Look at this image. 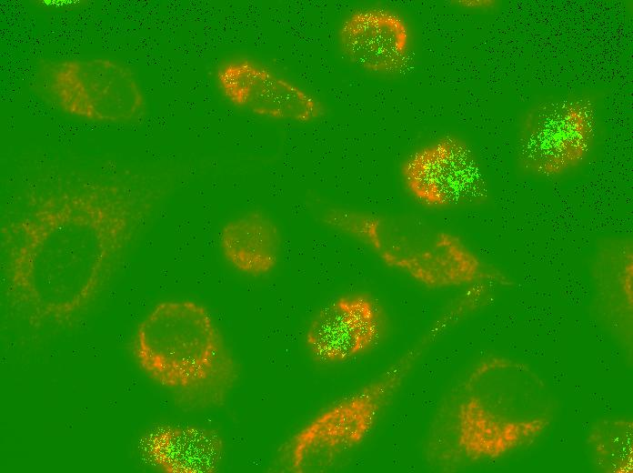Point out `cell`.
Wrapping results in <instances>:
<instances>
[{
  "mask_svg": "<svg viewBox=\"0 0 633 473\" xmlns=\"http://www.w3.org/2000/svg\"><path fill=\"white\" fill-rule=\"evenodd\" d=\"M165 194L138 173L46 175L1 225L11 308L34 328L61 327L93 304Z\"/></svg>",
  "mask_w": 633,
  "mask_h": 473,
  "instance_id": "obj_1",
  "label": "cell"
},
{
  "mask_svg": "<svg viewBox=\"0 0 633 473\" xmlns=\"http://www.w3.org/2000/svg\"><path fill=\"white\" fill-rule=\"evenodd\" d=\"M555 400L528 364L490 355L477 362L440 403L425 454L452 472L532 446L550 427Z\"/></svg>",
  "mask_w": 633,
  "mask_h": 473,
  "instance_id": "obj_2",
  "label": "cell"
},
{
  "mask_svg": "<svg viewBox=\"0 0 633 473\" xmlns=\"http://www.w3.org/2000/svg\"><path fill=\"white\" fill-rule=\"evenodd\" d=\"M132 351L142 370L186 408L222 405L237 379L210 313L195 301L155 306L137 326Z\"/></svg>",
  "mask_w": 633,
  "mask_h": 473,
  "instance_id": "obj_3",
  "label": "cell"
},
{
  "mask_svg": "<svg viewBox=\"0 0 633 473\" xmlns=\"http://www.w3.org/2000/svg\"><path fill=\"white\" fill-rule=\"evenodd\" d=\"M329 227L362 243L385 264L429 288L509 280L485 264L457 236L407 215H382L330 207L321 214Z\"/></svg>",
  "mask_w": 633,
  "mask_h": 473,
  "instance_id": "obj_4",
  "label": "cell"
},
{
  "mask_svg": "<svg viewBox=\"0 0 633 473\" xmlns=\"http://www.w3.org/2000/svg\"><path fill=\"white\" fill-rule=\"evenodd\" d=\"M450 327L441 315L383 372L314 417L279 448L277 468L289 473L323 472L359 447L421 357Z\"/></svg>",
  "mask_w": 633,
  "mask_h": 473,
  "instance_id": "obj_5",
  "label": "cell"
},
{
  "mask_svg": "<svg viewBox=\"0 0 633 473\" xmlns=\"http://www.w3.org/2000/svg\"><path fill=\"white\" fill-rule=\"evenodd\" d=\"M34 86L56 109L89 122L132 123L146 110V96L135 73L107 57L43 62Z\"/></svg>",
  "mask_w": 633,
  "mask_h": 473,
  "instance_id": "obj_6",
  "label": "cell"
},
{
  "mask_svg": "<svg viewBox=\"0 0 633 473\" xmlns=\"http://www.w3.org/2000/svg\"><path fill=\"white\" fill-rule=\"evenodd\" d=\"M596 132V113L586 98L543 102L521 123L517 158L524 172L539 176L563 174L588 156Z\"/></svg>",
  "mask_w": 633,
  "mask_h": 473,
  "instance_id": "obj_7",
  "label": "cell"
},
{
  "mask_svg": "<svg viewBox=\"0 0 633 473\" xmlns=\"http://www.w3.org/2000/svg\"><path fill=\"white\" fill-rule=\"evenodd\" d=\"M403 184L418 203L432 208L482 204L487 183L469 145L446 136L410 154L402 163Z\"/></svg>",
  "mask_w": 633,
  "mask_h": 473,
  "instance_id": "obj_8",
  "label": "cell"
},
{
  "mask_svg": "<svg viewBox=\"0 0 633 473\" xmlns=\"http://www.w3.org/2000/svg\"><path fill=\"white\" fill-rule=\"evenodd\" d=\"M214 77L229 104L261 117L309 123L325 114L323 104L313 95L247 57L220 63Z\"/></svg>",
  "mask_w": 633,
  "mask_h": 473,
  "instance_id": "obj_9",
  "label": "cell"
},
{
  "mask_svg": "<svg viewBox=\"0 0 633 473\" xmlns=\"http://www.w3.org/2000/svg\"><path fill=\"white\" fill-rule=\"evenodd\" d=\"M387 319L380 303L370 294L341 296L321 308L311 320L306 344L323 363H343L376 347L384 337Z\"/></svg>",
  "mask_w": 633,
  "mask_h": 473,
  "instance_id": "obj_10",
  "label": "cell"
},
{
  "mask_svg": "<svg viewBox=\"0 0 633 473\" xmlns=\"http://www.w3.org/2000/svg\"><path fill=\"white\" fill-rule=\"evenodd\" d=\"M409 28L398 14L383 8L357 10L341 23L337 41L352 63L375 73L400 69L409 46Z\"/></svg>",
  "mask_w": 633,
  "mask_h": 473,
  "instance_id": "obj_11",
  "label": "cell"
},
{
  "mask_svg": "<svg viewBox=\"0 0 633 473\" xmlns=\"http://www.w3.org/2000/svg\"><path fill=\"white\" fill-rule=\"evenodd\" d=\"M592 277L595 307L601 322L628 352H632L633 241L630 236L603 238L596 248Z\"/></svg>",
  "mask_w": 633,
  "mask_h": 473,
  "instance_id": "obj_12",
  "label": "cell"
},
{
  "mask_svg": "<svg viewBox=\"0 0 633 473\" xmlns=\"http://www.w3.org/2000/svg\"><path fill=\"white\" fill-rule=\"evenodd\" d=\"M143 458L166 473H213L224 456V441L214 429L161 425L139 440Z\"/></svg>",
  "mask_w": 633,
  "mask_h": 473,
  "instance_id": "obj_13",
  "label": "cell"
},
{
  "mask_svg": "<svg viewBox=\"0 0 633 473\" xmlns=\"http://www.w3.org/2000/svg\"><path fill=\"white\" fill-rule=\"evenodd\" d=\"M219 243L225 258L233 267L259 277L276 267L281 236L269 216L252 211L226 223L220 232Z\"/></svg>",
  "mask_w": 633,
  "mask_h": 473,
  "instance_id": "obj_14",
  "label": "cell"
},
{
  "mask_svg": "<svg viewBox=\"0 0 633 473\" xmlns=\"http://www.w3.org/2000/svg\"><path fill=\"white\" fill-rule=\"evenodd\" d=\"M592 462L605 473H631L633 469V421L628 418H602L593 424L587 436Z\"/></svg>",
  "mask_w": 633,
  "mask_h": 473,
  "instance_id": "obj_15",
  "label": "cell"
},
{
  "mask_svg": "<svg viewBox=\"0 0 633 473\" xmlns=\"http://www.w3.org/2000/svg\"><path fill=\"white\" fill-rule=\"evenodd\" d=\"M458 3L465 7H481L487 8L494 5L493 1H458Z\"/></svg>",
  "mask_w": 633,
  "mask_h": 473,
  "instance_id": "obj_16",
  "label": "cell"
}]
</instances>
